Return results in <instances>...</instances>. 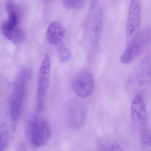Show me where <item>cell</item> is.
I'll use <instances>...</instances> for the list:
<instances>
[{
    "instance_id": "cell-1",
    "label": "cell",
    "mask_w": 151,
    "mask_h": 151,
    "mask_svg": "<svg viewBox=\"0 0 151 151\" xmlns=\"http://www.w3.org/2000/svg\"><path fill=\"white\" fill-rule=\"evenodd\" d=\"M31 76V71L24 68L19 72L14 82L9 103L10 116L13 127L20 115Z\"/></svg>"
},
{
    "instance_id": "cell-2",
    "label": "cell",
    "mask_w": 151,
    "mask_h": 151,
    "mask_svg": "<svg viewBox=\"0 0 151 151\" xmlns=\"http://www.w3.org/2000/svg\"><path fill=\"white\" fill-rule=\"evenodd\" d=\"M129 89L141 95L151 91V58H147L130 76L128 82Z\"/></svg>"
},
{
    "instance_id": "cell-3",
    "label": "cell",
    "mask_w": 151,
    "mask_h": 151,
    "mask_svg": "<svg viewBox=\"0 0 151 151\" xmlns=\"http://www.w3.org/2000/svg\"><path fill=\"white\" fill-rule=\"evenodd\" d=\"M27 131L31 142L36 147L46 144L51 135V128L48 121L38 116H33L28 120Z\"/></svg>"
},
{
    "instance_id": "cell-4",
    "label": "cell",
    "mask_w": 151,
    "mask_h": 151,
    "mask_svg": "<svg viewBox=\"0 0 151 151\" xmlns=\"http://www.w3.org/2000/svg\"><path fill=\"white\" fill-rule=\"evenodd\" d=\"M51 61L48 55L45 54L42 61L38 75L36 92V110L42 112L45 108L46 96L49 84Z\"/></svg>"
},
{
    "instance_id": "cell-5",
    "label": "cell",
    "mask_w": 151,
    "mask_h": 151,
    "mask_svg": "<svg viewBox=\"0 0 151 151\" xmlns=\"http://www.w3.org/2000/svg\"><path fill=\"white\" fill-rule=\"evenodd\" d=\"M141 17V0H130L126 31L127 47L134 42L139 36Z\"/></svg>"
},
{
    "instance_id": "cell-6",
    "label": "cell",
    "mask_w": 151,
    "mask_h": 151,
    "mask_svg": "<svg viewBox=\"0 0 151 151\" xmlns=\"http://www.w3.org/2000/svg\"><path fill=\"white\" fill-rule=\"evenodd\" d=\"M151 41V30L145 28L139 34L136 40L127 47L121 57V62L124 64L132 63L144 52Z\"/></svg>"
},
{
    "instance_id": "cell-7",
    "label": "cell",
    "mask_w": 151,
    "mask_h": 151,
    "mask_svg": "<svg viewBox=\"0 0 151 151\" xmlns=\"http://www.w3.org/2000/svg\"><path fill=\"white\" fill-rule=\"evenodd\" d=\"M95 82L93 74L89 71L84 70L74 77L72 88L75 94L81 98L90 96L95 89Z\"/></svg>"
},
{
    "instance_id": "cell-8",
    "label": "cell",
    "mask_w": 151,
    "mask_h": 151,
    "mask_svg": "<svg viewBox=\"0 0 151 151\" xmlns=\"http://www.w3.org/2000/svg\"><path fill=\"white\" fill-rule=\"evenodd\" d=\"M131 115L133 125L141 132L148 127L147 110L143 97L141 95H135L132 100Z\"/></svg>"
},
{
    "instance_id": "cell-9",
    "label": "cell",
    "mask_w": 151,
    "mask_h": 151,
    "mask_svg": "<svg viewBox=\"0 0 151 151\" xmlns=\"http://www.w3.org/2000/svg\"><path fill=\"white\" fill-rule=\"evenodd\" d=\"M66 114L70 125L75 129H79L85 124L87 110L84 105L80 101H70L66 106Z\"/></svg>"
},
{
    "instance_id": "cell-10",
    "label": "cell",
    "mask_w": 151,
    "mask_h": 151,
    "mask_svg": "<svg viewBox=\"0 0 151 151\" xmlns=\"http://www.w3.org/2000/svg\"><path fill=\"white\" fill-rule=\"evenodd\" d=\"M66 35V30L60 22H51L47 30L46 36L49 43L58 46L63 43Z\"/></svg>"
},
{
    "instance_id": "cell-11",
    "label": "cell",
    "mask_w": 151,
    "mask_h": 151,
    "mask_svg": "<svg viewBox=\"0 0 151 151\" xmlns=\"http://www.w3.org/2000/svg\"><path fill=\"white\" fill-rule=\"evenodd\" d=\"M1 31L7 39L15 44L20 43L25 39L24 32L19 26L10 27L3 22L1 25Z\"/></svg>"
},
{
    "instance_id": "cell-12",
    "label": "cell",
    "mask_w": 151,
    "mask_h": 151,
    "mask_svg": "<svg viewBox=\"0 0 151 151\" xmlns=\"http://www.w3.org/2000/svg\"><path fill=\"white\" fill-rule=\"evenodd\" d=\"M57 46V54L59 59L61 63H67L72 58V55L67 46L63 42Z\"/></svg>"
},
{
    "instance_id": "cell-13",
    "label": "cell",
    "mask_w": 151,
    "mask_h": 151,
    "mask_svg": "<svg viewBox=\"0 0 151 151\" xmlns=\"http://www.w3.org/2000/svg\"><path fill=\"white\" fill-rule=\"evenodd\" d=\"M103 24V14L100 12L98 16L93 28V41L94 44H98L102 32Z\"/></svg>"
},
{
    "instance_id": "cell-14",
    "label": "cell",
    "mask_w": 151,
    "mask_h": 151,
    "mask_svg": "<svg viewBox=\"0 0 151 151\" xmlns=\"http://www.w3.org/2000/svg\"><path fill=\"white\" fill-rule=\"evenodd\" d=\"M141 140L145 151H151V130L149 127L141 131Z\"/></svg>"
},
{
    "instance_id": "cell-15",
    "label": "cell",
    "mask_w": 151,
    "mask_h": 151,
    "mask_svg": "<svg viewBox=\"0 0 151 151\" xmlns=\"http://www.w3.org/2000/svg\"><path fill=\"white\" fill-rule=\"evenodd\" d=\"M5 8L8 16L11 15H20L17 6L12 0L5 1Z\"/></svg>"
},
{
    "instance_id": "cell-16",
    "label": "cell",
    "mask_w": 151,
    "mask_h": 151,
    "mask_svg": "<svg viewBox=\"0 0 151 151\" xmlns=\"http://www.w3.org/2000/svg\"><path fill=\"white\" fill-rule=\"evenodd\" d=\"M9 134L6 130L1 132L0 134V150L5 151L9 143Z\"/></svg>"
},
{
    "instance_id": "cell-17",
    "label": "cell",
    "mask_w": 151,
    "mask_h": 151,
    "mask_svg": "<svg viewBox=\"0 0 151 151\" xmlns=\"http://www.w3.org/2000/svg\"><path fill=\"white\" fill-rule=\"evenodd\" d=\"M83 0H63L64 6L69 10H74L80 7Z\"/></svg>"
},
{
    "instance_id": "cell-18",
    "label": "cell",
    "mask_w": 151,
    "mask_h": 151,
    "mask_svg": "<svg viewBox=\"0 0 151 151\" xmlns=\"http://www.w3.org/2000/svg\"><path fill=\"white\" fill-rule=\"evenodd\" d=\"M111 149L112 151H123L120 145L115 142L112 144Z\"/></svg>"
},
{
    "instance_id": "cell-19",
    "label": "cell",
    "mask_w": 151,
    "mask_h": 151,
    "mask_svg": "<svg viewBox=\"0 0 151 151\" xmlns=\"http://www.w3.org/2000/svg\"><path fill=\"white\" fill-rule=\"evenodd\" d=\"M102 151H112L111 150V148L110 149H107V148H104L103 150Z\"/></svg>"
}]
</instances>
